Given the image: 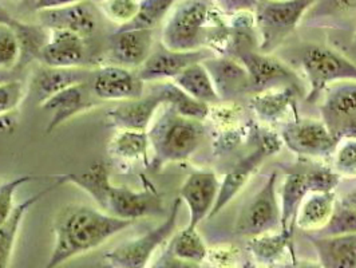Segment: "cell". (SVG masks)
<instances>
[{
  "label": "cell",
  "instance_id": "5",
  "mask_svg": "<svg viewBox=\"0 0 356 268\" xmlns=\"http://www.w3.org/2000/svg\"><path fill=\"white\" fill-rule=\"evenodd\" d=\"M315 0H260L254 10L259 53L270 54L302 24Z\"/></svg>",
  "mask_w": 356,
  "mask_h": 268
},
{
  "label": "cell",
  "instance_id": "38",
  "mask_svg": "<svg viewBox=\"0 0 356 268\" xmlns=\"http://www.w3.org/2000/svg\"><path fill=\"white\" fill-rule=\"evenodd\" d=\"M18 61V36L10 24H0V70L15 72Z\"/></svg>",
  "mask_w": 356,
  "mask_h": 268
},
{
  "label": "cell",
  "instance_id": "27",
  "mask_svg": "<svg viewBox=\"0 0 356 268\" xmlns=\"http://www.w3.org/2000/svg\"><path fill=\"white\" fill-rule=\"evenodd\" d=\"M299 90L293 86H284L257 93L250 98V109L264 121H277L289 107H295Z\"/></svg>",
  "mask_w": 356,
  "mask_h": 268
},
{
  "label": "cell",
  "instance_id": "40",
  "mask_svg": "<svg viewBox=\"0 0 356 268\" xmlns=\"http://www.w3.org/2000/svg\"><path fill=\"white\" fill-rule=\"evenodd\" d=\"M33 176H19L17 179L10 180L7 182L0 184V226L7 221V219L11 216L14 211V195L19 187L23 184L33 181Z\"/></svg>",
  "mask_w": 356,
  "mask_h": 268
},
{
  "label": "cell",
  "instance_id": "54",
  "mask_svg": "<svg viewBox=\"0 0 356 268\" xmlns=\"http://www.w3.org/2000/svg\"><path fill=\"white\" fill-rule=\"evenodd\" d=\"M14 1H20V0H14Z\"/></svg>",
  "mask_w": 356,
  "mask_h": 268
},
{
  "label": "cell",
  "instance_id": "21",
  "mask_svg": "<svg viewBox=\"0 0 356 268\" xmlns=\"http://www.w3.org/2000/svg\"><path fill=\"white\" fill-rule=\"evenodd\" d=\"M163 104L160 93L153 90L150 94L137 100L124 101L110 110H107L106 117L108 125L121 130H143L147 132L152 120Z\"/></svg>",
  "mask_w": 356,
  "mask_h": 268
},
{
  "label": "cell",
  "instance_id": "41",
  "mask_svg": "<svg viewBox=\"0 0 356 268\" xmlns=\"http://www.w3.org/2000/svg\"><path fill=\"white\" fill-rule=\"evenodd\" d=\"M24 85L19 79H14L0 85V117L14 111L20 105L24 97Z\"/></svg>",
  "mask_w": 356,
  "mask_h": 268
},
{
  "label": "cell",
  "instance_id": "31",
  "mask_svg": "<svg viewBox=\"0 0 356 268\" xmlns=\"http://www.w3.org/2000/svg\"><path fill=\"white\" fill-rule=\"evenodd\" d=\"M11 27L18 36L19 42V61L15 70H22L34 59H39L42 49L47 43L50 34L47 36L46 29L40 24H27L17 19Z\"/></svg>",
  "mask_w": 356,
  "mask_h": 268
},
{
  "label": "cell",
  "instance_id": "23",
  "mask_svg": "<svg viewBox=\"0 0 356 268\" xmlns=\"http://www.w3.org/2000/svg\"><path fill=\"white\" fill-rule=\"evenodd\" d=\"M302 24L340 30L356 27V0H315Z\"/></svg>",
  "mask_w": 356,
  "mask_h": 268
},
{
  "label": "cell",
  "instance_id": "2",
  "mask_svg": "<svg viewBox=\"0 0 356 268\" xmlns=\"http://www.w3.org/2000/svg\"><path fill=\"white\" fill-rule=\"evenodd\" d=\"M229 23L216 0H179L162 30V46L173 52L209 49L224 54Z\"/></svg>",
  "mask_w": 356,
  "mask_h": 268
},
{
  "label": "cell",
  "instance_id": "17",
  "mask_svg": "<svg viewBox=\"0 0 356 268\" xmlns=\"http://www.w3.org/2000/svg\"><path fill=\"white\" fill-rule=\"evenodd\" d=\"M99 104H102V101L95 97L91 88V81L59 91L40 105L42 110L51 114L46 133L50 134L58 126L65 124L76 114L88 111Z\"/></svg>",
  "mask_w": 356,
  "mask_h": 268
},
{
  "label": "cell",
  "instance_id": "36",
  "mask_svg": "<svg viewBox=\"0 0 356 268\" xmlns=\"http://www.w3.org/2000/svg\"><path fill=\"white\" fill-rule=\"evenodd\" d=\"M356 233V210L343 204L337 200L334 214L331 216L327 226L319 232L308 233L315 236H340V235H351Z\"/></svg>",
  "mask_w": 356,
  "mask_h": 268
},
{
  "label": "cell",
  "instance_id": "28",
  "mask_svg": "<svg viewBox=\"0 0 356 268\" xmlns=\"http://www.w3.org/2000/svg\"><path fill=\"white\" fill-rule=\"evenodd\" d=\"M293 235L280 232H268L250 237L248 251L256 263L260 266L282 265L288 251L292 250Z\"/></svg>",
  "mask_w": 356,
  "mask_h": 268
},
{
  "label": "cell",
  "instance_id": "29",
  "mask_svg": "<svg viewBox=\"0 0 356 268\" xmlns=\"http://www.w3.org/2000/svg\"><path fill=\"white\" fill-rule=\"evenodd\" d=\"M62 182L58 180L55 184L50 185L49 188H46L42 192H38L34 196L29 197L27 200H24L23 203L18 204L11 216L7 219L6 223H3L0 226V268H8L10 266V260H11V253L14 250V244L18 236L19 227L22 224V220L24 217V214H27V211L38 203L40 198L49 195L50 192H53L56 187H59Z\"/></svg>",
  "mask_w": 356,
  "mask_h": 268
},
{
  "label": "cell",
  "instance_id": "34",
  "mask_svg": "<svg viewBox=\"0 0 356 268\" xmlns=\"http://www.w3.org/2000/svg\"><path fill=\"white\" fill-rule=\"evenodd\" d=\"M168 249L178 259L198 265L207 260L209 251L207 249L200 233L197 232V228L189 227L176 233Z\"/></svg>",
  "mask_w": 356,
  "mask_h": 268
},
{
  "label": "cell",
  "instance_id": "24",
  "mask_svg": "<svg viewBox=\"0 0 356 268\" xmlns=\"http://www.w3.org/2000/svg\"><path fill=\"white\" fill-rule=\"evenodd\" d=\"M324 268H356V233L340 236L307 235Z\"/></svg>",
  "mask_w": 356,
  "mask_h": 268
},
{
  "label": "cell",
  "instance_id": "11",
  "mask_svg": "<svg viewBox=\"0 0 356 268\" xmlns=\"http://www.w3.org/2000/svg\"><path fill=\"white\" fill-rule=\"evenodd\" d=\"M280 139L295 155L312 159L332 156L339 143L323 121L307 118H295L285 124Z\"/></svg>",
  "mask_w": 356,
  "mask_h": 268
},
{
  "label": "cell",
  "instance_id": "51",
  "mask_svg": "<svg viewBox=\"0 0 356 268\" xmlns=\"http://www.w3.org/2000/svg\"><path fill=\"white\" fill-rule=\"evenodd\" d=\"M91 1H94V3H99V1H102V0H91Z\"/></svg>",
  "mask_w": 356,
  "mask_h": 268
},
{
  "label": "cell",
  "instance_id": "42",
  "mask_svg": "<svg viewBox=\"0 0 356 268\" xmlns=\"http://www.w3.org/2000/svg\"><path fill=\"white\" fill-rule=\"evenodd\" d=\"M238 256L240 251L233 249L232 246H224L208 251L207 260H209L213 268H234Z\"/></svg>",
  "mask_w": 356,
  "mask_h": 268
},
{
  "label": "cell",
  "instance_id": "33",
  "mask_svg": "<svg viewBox=\"0 0 356 268\" xmlns=\"http://www.w3.org/2000/svg\"><path fill=\"white\" fill-rule=\"evenodd\" d=\"M147 132L143 130H121L111 143H108V153L111 157L122 160H137L140 157L147 160L149 149Z\"/></svg>",
  "mask_w": 356,
  "mask_h": 268
},
{
  "label": "cell",
  "instance_id": "44",
  "mask_svg": "<svg viewBox=\"0 0 356 268\" xmlns=\"http://www.w3.org/2000/svg\"><path fill=\"white\" fill-rule=\"evenodd\" d=\"M150 268H201L198 263L186 262L182 259L176 258L169 249L162 252L160 258L156 260V263Z\"/></svg>",
  "mask_w": 356,
  "mask_h": 268
},
{
  "label": "cell",
  "instance_id": "39",
  "mask_svg": "<svg viewBox=\"0 0 356 268\" xmlns=\"http://www.w3.org/2000/svg\"><path fill=\"white\" fill-rule=\"evenodd\" d=\"M334 171L339 175L356 176V139H344L335 149Z\"/></svg>",
  "mask_w": 356,
  "mask_h": 268
},
{
  "label": "cell",
  "instance_id": "52",
  "mask_svg": "<svg viewBox=\"0 0 356 268\" xmlns=\"http://www.w3.org/2000/svg\"><path fill=\"white\" fill-rule=\"evenodd\" d=\"M30 1H31V3H33V4H34V3H35V0H30Z\"/></svg>",
  "mask_w": 356,
  "mask_h": 268
},
{
  "label": "cell",
  "instance_id": "15",
  "mask_svg": "<svg viewBox=\"0 0 356 268\" xmlns=\"http://www.w3.org/2000/svg\"><path fill=\"white\" fill-rule=\"evenodd\" d=\"M39 24L46 30L70 31L82 38L91 36L98 29V11L94 1H82L74 6L38 11Z\"/></svg>",
  "mask_w": 356,
  "mask_h": 268
},
{
  "label": "cell",
  "instance_id": "50",
  "mask_svg": "<svg viewBox=\"0 0 356 268\" xmlns=\"http://www.w3.org/2000/svg\"><path fill=\"white\" fill-rule=\"evenodd\" d=\"M245 268H263L261 266H257V265H254V263H247L245 265Z\"/></svg>",
  "mask_w": 356,
  "mask_h": 268
},
{
  "label": "cell",
  "instance_id": "13",
  "mask_svg": "<svg viewBox=\"0 0 356 268\" xmlns=\"http://www.w3.org/2000/svg\"><path fill=\"white\" fill-rule=\"evenodd\" d=\"M91 88L98 100L104 101H130L143 95L145 82L137 72L108 65L92 72Z\"/></svg>",
  "mask_w": 356,
  "mask_h": 268
},
{
  "label": "cell",
  "instance_id": "35",
  "mask_svg": "<svg viewBox=\"0 0 356 268\" xmlns=\"http://www.w3.org/2000/svg\"><path fill=\"white\" fill-rule=\"evenodd\" d=\"M178 0H140L137 17L118 30H154Z\"/></svg>",
  "mask_w": 356,
  "mask_h": 268
},
{
  "label": "cell",
  "instance_id": "3",
  "mask_svg": "<svg viewBox=\"0 0 356 268\" xmlns=\"http://www.w3.org/2000/svg\"><path fill=\"white\" fill-rule=\"evenodd\" d=\"M59 181L62 184L72 182L86 191L105 214L118 219L134 221L141 217L165 214L162 198L150 182L140 192L127 187H114L104 162L91 165L83 173L62 175Z\"/></svg>",
  "mask_w": 356,
  "mask_h": 268
},
{
  "label": "cell",
  "instance_id": "10",
  "mask_svg": "<svg viewBox=\"0 0 356 268\" xmlns=\"http://www.w3.org/2000/svg\"><path fill=\"white\" fill-rule=\"evenodd\" d=\"M321 121L340 143L356 139V81L339 82L324 90Z\"/></svg>",
  "mask_w": 356,
  "mask_h": 268
},
{
  "label": "cell",
  "instance_id": "26",
  "mask_svg": "<svg viewBox=\"0 0 356 268\" xmlns=\"http://www.w3.org/2000/svg\"><path fill=\"white\" fill-rule=\"evenodd\" d=\"M311 192L309 181L307 172H291L284 178L282 185V227L280 230L285 233L293 235L295 219L299 211V207L304 197Z\"/></svg>",
  "mask_w": 356,
  "mask_h": 268
},
{
  "label": "cell",
  "instance_id": "20",
  "mask_svg": "<svg viewBox=\"0 0 356 268\" xmlns=\"http://www.w3.org/2000/svg\"><path fill=\"white\" fill-rule=\"evenodd\" d=\"M85 38L70 31H50L39 61L50 68H85L88 65Z\"/></svg>",
  "mask_w": 356,
  "mask_h": 268
},
{
  "label": "cell",
  "instance_id": "43",
  "mask_svg": "<svg viewBox=\"0 0 356 268\" xmlns=\"http://www.w3.org/2000/svg\"><path fill=\"white\" fill-rule=\"evenodd\" d=\"M224 14L234 15L238 13H254L260 0H216Z\"/></svg>",
  "mask_w": 356,
  "mask_h": 268
},
{
  "label": "cell",
  "instance_id": "8",
  "mask_svg": "<svg viewBox=\"0 0 356 268\" xmlns=\"http://www.w3.org/2000/svg\"><path fill=\"white\" fill-rule=\"evenodd\" d=\"M276 184L277 172H272L263 187L240 211L234 223L236 235L254 237L277 231L282 227V211Z\"/></svg>",
  "mask_w": 356,
  "mask_h": 268
},
{
  "label": "cell",
  "instance_id": "1",
  "mask_svg": "<svg viewBox=\"0 0 356 268\" xmlns=\"http://www.w3.org/2000/svg\"><path fill=\"white\" fill-rule=\"evenodd\" d=\"M133 223L83 204H69L60 208L54 219L55 244L44 268H58L72 258L102 246Z\"/></svg>",
  "mask_w": 356,
  "mask_h": 268
},
{
  "label": "cell",
  "instance_id": "53",
  "mask_svg": "<svg viewBox=\"0 0 356 268\" xmlns=\"http://www.w3.org/2000/svg\"><path fill=\"white\" fill-rule=\"evenodd\" d=\"M273 1H282V0H273Z\"/></svg>",
  "mask_w": 356,
  "mask_h": 268
},
{
  "label": "cell",
  "instance_id": "14",
  "mask_svg": "<svg viewBox=\"0 0 356 268\" xmlns=\"http://www.w3.org/2000/svg\"><path fill=\"white\" fill-rule=\"evenodd\" d=\"M214 55L216 54L209 49L195 52H173L161 45V49L152 52L143 66L138 68L137 74L143 82L175 79L192 65L201 63Z\"/></svg>",
  "mask_w": 356,
  "mask_h": 268
},
{
  "label": "cell",
  "instance_id": "47",
  "mask_svg": "<svg viewBox=\"0 0 356 268\" xmlns=\"http://www.w3.org/2000/svg\"><path fill=\"white\" fill-rule=\"evenodd\" d=\"M280 268H324L321 263L309 262V260H296L295 258L292 262H288L284 265H280Z\"/></svg>",
  "mask_w": 356,
  "mask_h": 268
},
{
  "label": "cell",
  "instance_id": "4",
  "mask_svg": "<svg viewBox=\"0 0 356 268\" xmlns=\"http://www.w3.org/2000/svg\"><path fill=\"white\" fill-rule=\"evenodd\" d=\"M149 143L154 150L153 166L184 161L193 156L207 139L202 121L184 117L168 105L147 130Z\"/></svg>",
  "mask_w": 356,
  "mask_h": 268
},
{
  "label": "cell",
  "instance_id": "46",
  "mask_svg": "<svg viewBox=\"0 0 356 268\" xmlns=\"http://www.w3.org/2000/svg\"><path fill=\"white\" fill-rule=\"evenodd\" d=\"M338 196V195H337ZM339 201L356 210V179L348 180L343 192L338 196Z\"/></svg>",
  "mask_w": 356,
  "mask_h": 268
},
{
  "label": "cell",
  "instance_id": "7",
  "mask_svg": "<svg viewBox=\"0 0 356 268\" xmlns=\"http://www.w3.org/2000/svg\"><path fill=\"white\" fill-rule=\"evenodd\" d=\"M181 197L173 203L169 216L156 228L143 233V236L122 243L104 256L106 268H146L153 253L175 233L177 226L178 212L181 210Z\"/></svg>",
  "mask_w": 356,
  "mask_h": 268
},
{
  "label": "cell",
  "instance_id": "19",
  "mask_svg": "<svg viewBox=\"0 0 356 268\" xmlns=\"http://www.w3.org/2000/svg\"><path fill=\"white\" fill-rule=\"evenodd\" d=\"M153 30H117L108 38L107 58L126 69L141 68L152 54Z\"/></svg>",
  "mask_w": 356,
  "mask_h": 268
},
{
  "label": "cell",
  "instance_id": "48",
  "mask_svg": "<svg viewBox=\"0 0 356 268\" xmlns=\"http://www.w3.org/2000/svg\"><path fill=\"white\" fill-rule=\"evenodd\" d=\"M15 19L13 18V15L4 8L0 6V24H13Z\"/></svg>",
  "mask_w": 356,
  "mask_h": 268
},
{
  "label": "cell",
  "instance_id": "22",
  "mask_svg": "<svg viewBox=\"0 0 356 268\" xmlns=\"http://www.w3.org/2000/svg\"><path fill=\"white\" fill-rule=\"evenodd\" d=\"M92 72L85 68H50L42 65L30 82V91L38 104H44L53 95L74 85L91 81Z\"/></svg>",
  "mask_w": 356,
  "mask_h": 268
},
{
  "label": "cell",
  "instance_id": "45",
  "mask_svg": "<svg viewBox=\"0 0 356 268\" xmlns=\"http://www.w3.org/2000/svg\"><path fill=\"white\" fill-rule=\"evenodd\" d=\"M86 0H35L33 4V8L35 11L40 10H50V8H60V7H67V6H74L78 3H82Z\"/></svg>",
  "mask_w": 356,
  "mask_h": 268
},
{
  "label": "cell",
  "instance_id": "30",
  "mask_svg": "<svg viewBox=\"0 0 356 268\" xmlns=\"http://www.w3.org/2000/svg\"><path fill=\"white\" fill-rule=\"evenodd\" d=\"M173 81L178 88H181L186 94H189L200 102H204L207 105L221 102L217 91L214 89L213 81L202 62L192 65L177 75Z\"/></svg>",
  "mask_w": 356,
  "mask_h": 268
},
{
  "label": "cell",
  "instance_id": "37",
  "mask_svg": "<svg viewBox=\"0 0 356 268\" xmlns=\"http://www.w3.org/2000/svg\"><path fill=\"white\" fill-rule=\"evenodd\" d=\"M98 4L101 13L120 27L129 24L140 10V0H102Z\"/></svg>",
  "mask_w": 356,
  "mask_h": 268
},
{
  "label": "cell",
  "instance_id": "16",
  "mask_svg": "<svg viewBox=\"0 0 356 268\" xmlns=\"http://www.w3.org/2000/svg\"><path fill=\"white\" fill-rule=\"evenodd\" d=\"M213 81L214 89L221 102H236L252 93V81L247 69L229 56L216 55L202 62Z\"/></svg>",
  "mask_w": 356,
  "mask_h": 268
},
{
  "label": "cell",
  "instance_id": "32",
  "mask_svg": "<svg viewBox=\"0 0 356 268\" xmlns=\"http://www.w3.org/2000/svg\"><path fill=\"white\" fill-rule=\"evenodd\" d=\"M154 90L160 93L163 104L175 109L178 114L184 117L204 121L211 113L209 105L197 101L181 88H178L175 82H163Z\"/></svg>",
  "mask_w": 356,
  "mask_h": 268
},
{
  "label": "cell",
  "instance_id": "18",
  "mask_svg": "<svg viewBox=\"0 0 356 268\" xmlns=\"http://www.w3.org/2000/svg\"><path fill=\"white\" fill-rule=\"evenodd\" d=\"M220 191V182L213 172L198 171L188 176L179 189V197L189 208V228H197L198 224L209 217Z\"/></svg>",
  "mask_w": 356,
  "mask_h": 268
},
{
  "label": "cell",
  "instance_id": "49",
  "mask_svg": "<svg viewBox=\"0 0 356 268\" xmlns=\"http://www.w3.org/2000/svg\"><path fill=\"white\" fill-rule=\"evenodd\" d=\"M14 70H0V85L14 81Z\"/></svg>",
  "mask_w": 356,
  "mask_h": 268
},
{
  "label": "cell",
  "instance_id": "12",
  "mask_svg": "<svg viewBox=\"0 0 356 268\" xmlns=\"http://www.w3.org/2000/svg\"><path fill=\"white\" fill-rule=\"evenodd\" d=\"M236 61H238L250 74L253 94L284 86L299 89L300 81L296 72H292L277 58L270 56V54L250 52L240 55Z\"/></svg>",
  "mask_w": 356,
  "mask_h": 268
},
{
  "label": "cell",
  "instance_id": "6",
  "mask_svg": "<svg viewBox=\"0 0 356 268\" xmlns=\"http://www.w3.org/2000/svg\"><path fill=\"white\" fill-rule=\"evenodd\" d=\"M302 66L309 84L305 98L309 104L335 84L356 81V63L325 46H308L302 56Z\"/></svg>",
  "mask_w": 356,
  "mask_h": 268
},
{
  "label": "cell",
  "instance_id": "25",
  "mask_svg": "<svg viewBox=\"0 0 356 268\" xmlns=\"http://www.w3.org/2000/svg\"><path fill=\"white\" fill-rule=\"evenodd\" d=\"M337 192H309L304 197L295 219V224L307 233L323 230L334 214Z\"/></svg>",
  "mask_w": 356,
  "mask_h": 268
},
{
  "label": "cell",
  "instance_id": "9",
  "mask_svg": "<svg viewBox=\"0 0 356 268\" xmlns=\"http://www.w3.org/2000/svg\"><path fill=\"white\" fill-rule=\"evenodd\" d=\"M283 146L282 139L275 133H264L259 137L257 146L238 161L231 171L225 175L222 182L220 184V191L214 203L213 210L209 214V219L222 211L225 205H228L234 196L243 189L252 175L257 171V168L267 160L269 156L277 153Z\"/></svg>",
  "mask_w": 356,
  "mask_h": 268
}]
</instances>
